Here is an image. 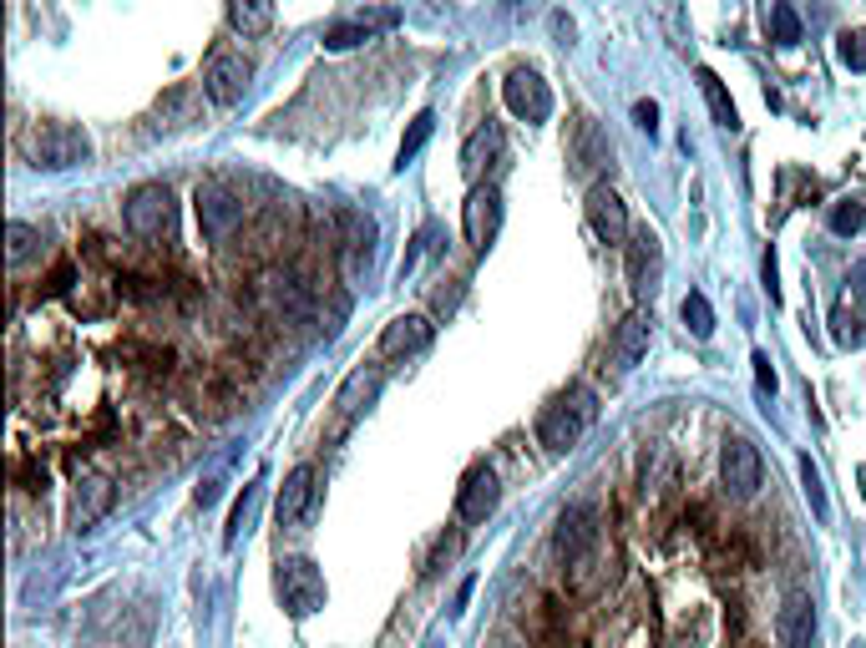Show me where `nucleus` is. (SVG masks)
Here are the masks:
<instances>
[{"label":"nucleus","mask_w":866,"mask_h":648,"mask_svg":"<svg viewBox=\"0 0 866 648\" xmlns=\"http://www.w3.org/2000/svg\"><path fill=\"white\" fill-rule=\"evenodd\" d=\"M568 162H573V173H593L598 162H608V137L598 132L593 117H578V127H573V147H568Z\"/></svg>","instance_id":"nucleus-22"},{"label":"nucleus","mask_w":866,"mask_h":648,"mask_svg":"<svg viewBox=\"0 0 866 648\" xmlns=\"http://www.w3.org/2000/svg\"><path fill=\"white\" fill-rule=\"evenodd\" d=\"M71 279H76V264H71V259H61V264L51 269V279H46V294H66V289H71Z\"/></svg>","instance_id":"nucleus-39"},{"label":"nucleus","mask_w":866,"mask_h":648,"mask_svg":"<svg viewBox=\"0 0 866 648\" xmlns=\"http://www.w3.org/2000/svg\"><path fill=\"white\" fill-rule=\"evenodd\" d=\"M173 193L163 183H137L127 198H122V223L137 233V238H163L173 228Z\"/></svg>","instance_id":"nucleus-7"},{"label":"nucleus","mask_w":866,"mask_h":648,"mask_svg":"<svg viewBox=\"0 0 866 648\" xmlns=\"http://www.w3.org/2000/svg\"><path fill=\"white\" fill-rule=\"evenodd\" d=\"M112 502H117V486L107 476H82V481L71 486V507H66L71 532H92L112 512Z\"/></svg>","instance_id":"nucleus-13"},{"label":"nucleus","mask_w":866,"mask_h":648,"mask_svg":"<svg viewBox=\"0 0 866 648\" xmlns=\"http://www.w3.org/2000/svg\"><path fill=\"white\" fill-rule=\"evenodd\" d=\"M851 648H861V643H851Z\"/></svg>","instance_id":"nucleus-45"},{"label":"nucleus","mask_w":866,"mask_h":648,"mask_svg":"<svg viewBox=\"0 0 866 648\" xmlns=\"http://www.w3.org/2000/svg\"><path fill=\"white\" fill-rule=\"evenodd\" d=\"M396 26H401V11H396V6H375V11H365V16L335 21V26L325 31V51H355V46L375 41L380 31H396Z\"/></svg>","instance_id":"nucleus-15"},{"label":"nucleus","mask_w":866,"mask_h":648,"mask_svg":"<svg viewBox=\"0 0 866 648\" xmlns=\"http://www.w3.org/2000/svg\"><path fill=\"white\" fill-rule=\"evenodd\" d=\"M628 284H634V294L639 299H654V289H659V269H664V249H659V238L649 233V228H639V233H628Z\"/></svg>","instance_id":"nucleus-16"},{"label":"nucleus","mask_w":866,"mask_h":648,"mask_svg":"<svg viewBox=\"0 0 866 648\" xmlns=\"http://www.w3.org/2000/svg\"><path fill=\"white\" fill-rule=\"evenodd\" d=\"M720 476L735 497H755L760 492V476H765V461H760V446L745 441V436H730L725 451H720Z\"/></svg>","instance_id":"nucleus-12"},{"label":"nucleus","mask_w":866,"mask_h":648,"mask_svg":"<svg viewBox=\"0 0 866 648\" xmlns=\"http://www.w3.org/2000/svg\"><path fill=\"white\" fill-rule=\"evenodd\" d=\"M471 588H477V583H471V578H466V583L456 588V608H451V613H461V608H466V598H471Z\"/></svg>","instance_id":"nucleus-42"},{"label":"nucleus","mask_w":866,"mask_h":648,"mask_svg":"<svg viewBox=\"0 0 866 648\" xmlns=\"http://www.w3.org/2000/svg\"><path fill=\"white\" fill-rule=\"evenodd\" d=\"M497 228H502V193L492 183H471L461 203V233L471 243V254H487L497 243Z\"/></svg>","instance_id":"nucleus-8"},{"label":"nucleus","mask_w":866,"mask_h":648,"mask_svg":"<svg viewBox=\"0 0 866 648\" xmlns=\"http://www.w3.org/2000/svg\"><path fill=\"white\" fill-rule=\"evenodd\" d=\"M36 243H41V233H36L31 223H21V218L6 223V259H11V264H26V259L36 254Z\"/></svg>","instance_id":"nucleus-31"},{"label":"nucleus","mask_w":866,"mask_h":648,"mask_svg":"<svg viewBox=\"0 0 866 648\" xmlns=\"http://www.w3.org/2000/svg\"><path fill=\"white\" fill-rule=\"evenodd\" d=\"M679 314H684V324H689V335H694V340H710V335H715V309H710V299H704L699 289L684 294Z\"/></svg>","instance_id":"nucleus-28"},{"label":"nucleus","mask_w":866,"mask_h":648,"mask_svg":"<svg viewBox=\"0 0 866 648\" xmlns=\"http://www.w3.org/2000/svg\"><path fill=\"white\" fill-rule=\"evenodd\" d=\"M497 157H502V127H497V122H482L477 132H471V137L461 142V173H466L471 183H477Z\"/></svg>","instance_id":"nucleus-21"},{"label":"nucleus","mask_w":866,"mask_h":648,"mask_svg":"<svg viewBox=\"0 0 866 648\" xmlns=\"http://www.w3.org/2000/svg\"><path fill=\"white\" fill-rule=\"evenodd\" d=\"M553 31H558L563 41H573V21H568V16H553Z\"/></svg>","instance_id":"nucleus-43"},{"label":"nucleus","mask_w":866,"mask_h":648,"mask_svg":"<svg viewBox=\"0 0 866 648\" xmlns=\"http://www.w3.org/2000/svg\"><path fill=\"white\" fill-rule=\"evenodd\" d=\"M598 542H603V527H598V512H593V507H568V512L558 517L553 547H558L563 567H573V573H588V562L598 557Z\"/></svg>","instance_id":"nucleus-5"},{"label":"nucleus","mask_w":866,"mask_h":648,"mask_svg":"<svg viewBox=\"0 0 866 648\" xmlns=\"http://www.w3.org/2000/svg\"><path fill=\"white\" fill-rule=\"evenodd\" d=\"M193 213H198V228H203L208 243H228L244 228V198L233 188H223V183H203L193 193Z\"/></svg>","instance_id":"nucleus-6"},{"label":"nucleus","mask_w":866,"mask_h":648,"mask_svg":"<svg viewBox=\"0 0 866 648\" xmlns=\"http://www.w3.org/2000/svg\"><path fill=\"white\" fill-rule=\"evenodd\" d=\"M274 588H279V603L289 618H309V613H320L330 588H325V573L314 567L309 557H284L279 562V573H274Z\"/></svg>","instance_id":"nucleus-4"},{"label":"nucleus","mask_w":866,"mask_h":648,"mask_svg":"<svg viewBox=\"0 0 866 648\" xmlns=\"http://www.w3.org/2000/svg\"><path fill=\"white\" fill-rule=\"evenodd\" d=\"M770 36H775V46H796L801 41V16H796L791 0H775V6H770Z\"/></svg>","instance_id":"nucleus-29"},{"label":"nucleus","mask_w":866,"mask_h":648,"mask_svg":"<svg viewBox=\"0 0 866 648\" xmlns=\"http://www.w3.org/2000/svg\"><path fill=\"white\" fill-rule=\"evenodd\" d=\"M223 11L239 36H264L274 26V0H223Z\"/></svg>","instance_id":"nucleus-24"},{"label":"nucleus","mask_w":866,"mask_h":648,"mask_svg":"<svg viewBox=\"0 0 866 648\" xmlns=\"http://www.w3.org/2000/svg\"><path fill=\"white\" fill-rule=\"evenodd\" d=\"M583 208H588V228H593L603 243H628V233H634V228H628V208H623V198H618L608 183H593Z\"/></svg>","instance_id":"nucleus-17"},{"label":"nucleus","mask_w":866,"mask_h":648,"mask_svg":"<svg viewBox=\"0 0 866 648\" xmlns=\"http://www.w3.org/2000/svg\"><path fill=\"white\" fill-rule=\"evenodd\" d=\"M314 502H320V471H314V461H299L289 476H284V486H279V502H274V517H279V527H304L309 517H314Z\"/></svg>","instance_id":"nucleus-9"},{"label":"nucleus","mask_w":866,"mask_h":648,"mask_svg":"<svg viewBox=\"0 0 866 648\" xmlns=\"http://www.w3.org/2000/svg\"><path fill=\"white\" fill-rule=\"evenodd\" d=\"M431 132H436V112H416V122L406 127V137H401V152H396V173H406L411 162L421 157V147L431 142Z\"/></svg>","instance_id":"nucleus-27"},{"label":"nucleus","mask_w":866,"mask_h":648,"mask_svg":"<svg viewBox=\"0 0 866 648\" xmlns=\"http://www.w3.org/2000/svg\"><path fill=\"white\" fill-rule=\"evenodd\" d=\"M634 122H639V132L654 137V132H659V107H654V102H639V107H634Z\"/></svg>","instance_id":"nucleus-40"},{"label":"nucleus","mask_w":866,"mask_h":648,"mask_svg":"<svg viewBox=\"0 0 866 648\" xmlns=\"http://www.w3.org/2000/svg\"><path fill=\"white\" fill-rule=\"evenodd\" d=\"M694 81H699L704 102H710V117H715V127L735 132V127H740V112H735V102H730V92H725V81H720V76H715L710 66H699V71H694Z\"/></svg>","instance_id":"nucleus-25"},{"label":"nucleus","mask_w":866,"mask_h":648,"mask_svg":"<svg viewBox=\"0 0 866 648\" xmlns=\"http://www.w3.org/2000/svg\"><path fill=\"white\" fill-rule=\"evenodd\" d=\"M760 274H765V294H770V304H780V264H775V249H765Z\"/></svg>","instance_id":"nucleus-38"},{"label":"nucleus","mask_w":866,"mask_h":648,"mask_svg":"<svg viewBox=\"0 0 866 648\" xmlns=\"http://www.w3.org/2000/svg\"><path fill=\"white\" fill-rule=\"evenodd\" d=\"M21 152L41 173H66V168H82L92 157V137L76 122H36L21 132Z\"/></svg>","instance_id":"nucleus-2"},{"label":"nucleus","mask_w":866,"mask_h":648,"mask_svg":"<svg viewBox=\"0 0 866 648\" xmlns=\"http://www.w3.org/2000/svg\"><path fill=\"white\" fill-rule=\"evenodd\" d=\"M254 512H259V481L254 486H244V497H239V507H233V517H228V532H223V547H233L244 532H249V522H254Z\"/></svg>","instance_id":"nucleus-30"},{"label":"nucleus","mask_w":866,"mask_h":648,"mask_svg":"<svg viewBox=\"0 0 866 648\" xmlns=\"http://www.w3.org/2000/svg\"><path fill=\"white\" fill-rule=\"evenodd\" d=\"M801 486H806V502H811L816 522H826V517H831V507H826V486H821V471L811 466V456L801 461Z\"/></svg>","instance_id":"nucleus-34"},{"label":"nucleus","mask_w":866,"mask_h":648,"mask_svg":"<svg viewBox=\"0 0 866 648\" xmlns=\"http://www.w3.org/2000/svg\"><path fill=\"white\" fill-rule=\"evenodd\" d=\"M649 335H654V314L649 309H634L628 314L618 330H613V350H608V360H613V370L618 375H628L644 355H649Z\"/></svg>","instance_id":"nucleus-18"},{"label":"nucleus","mask_w":866,"mask_h":648,"mask_svg":"<svg viewBox=\"0 0 866 648\" xmlns=\"http://www.w3.org/2000/svg\"><path fill=\"white\" fill-rule=\"evenodd\" d=\"M375 264V218L365 213H345V274L365 279Z\"/></svg>","instance_id":"nucleus-19"},{"label":"nucleus","mask_w":866,"mask_h":648,"mask_svg":"<svg viewBox=\"0 0 866 648\" xmlns=\"http://www.w3.org/2000/svg\"><path fill=\"white\" fill-rule=\"evenodd\" d=\"M213 497H218V476H208V481H203V486H198V502H203V507H208V502H213Z\"/></svg>","instance_id":"nucleus-41"},{"label":"nucleus","mask_w":866,"mask_h":648,"mask_svg":"<svg viewBox=\"0 0 866 648\" xmlns=\"http://www.w3.org/2000/svg\"><path fill=\"white\" fill-rule=\"evenodd\" d=\"M750 365H755V385H760V395H775V390H780V380H775L770 355H765V350H755V355H750Z\"/></svg>","instance_id":"nucleus-37"},{"label":"nucleus","mask_w":866,"mask_h":648,"mask_svg":"<svg viewBox=\"0 0 866 648\" xmlns=\"http://www.w3.org/2000/svg\"><path fill=\"white\" fill-rule=\"evenodd\" d=\"M497 502H502V481H497V471H492L487 461L466 466L461 492H456V512H461V522H487V517L497 512Z\"/></svg>","instance_id":"nucleus-11"},{"label":"nucleus","mask_w":866,"mask_h":648,"mask_svg":"<svg viewBox=\"0 0 866 648\" xmlns=\"http://www.w3.org/2000/svg\"><path fill=\"white\" fill-rule=\"evenodd\" d=\"M436 340V324L426 314H396L380 330V355L385 360H411V355H426Z\"/></svg>","instance_id":"nucleus-14"},{"label":"nucleus","mask_w":866,"mask_h":648,"mask_svg":"<svg viewBox=\"0 0 866 648\" xmlns=\"http://www.w3.org/2000/svg\"><path fill=\"white\" fill-rule=\"evenodd\" d=\"M598 421V395L588 390V385H568L563 395H553L542 405V416H537V441L547 446V451H573L583 436H588V426Z\"/></svg>","instance_id":"nucleus-1"},{"label":"nucleus","mask_w":866,"mask_h":648,"mask_svg":"<svg viewBox=\"0 0 866 648\" xmlns=\"http://www.w3.org/2000/svg\"><path fill=\"white\" fill-rule=\"evenodd\" d=\"M380 380H385V375H380V365H360V370H355V375L340 385L335 405H340V416H345V421H350V416H360L365 405L380 395Z\"/></svg>","instance_id":"nucleus-23"},{"label":"nucleus","mask_w":866,"mask_h":648,"mask_svg":"<svg viewBox=\"0 0 866 648\" xmlns=\"http://www.w3.org/2000/svg\"><path fill=\"white\" fill-rule=\"evenodd\" d=\"M456 552H461V532L451 527V532H441V537L431 542V552L421 557V578H436V573H441V567H446Z\"/></svg>","instance_id":"nucleus-32"},{"label":"nucleus","mask_w":866,"mask_h":648,"mask_svg":"<svg viewBox=\"0 0 866 648\" xmlns=\"http://www.w3.org/2000/svg\"><path fill=\"white\" fill-rule=\"evenodd\" d=\"M836 56H841V66L866 71V31H841L836 36Z\"/></svg>","instance_id":"nucleus-36"},{"label":"nucleus","mask_w":866,"mask_h":648,"mask_svg":"<svg viewBox=\"0 0 866 648\" xmlns=\"http://www.w3.org/2000/svg\"><path fill=\"white\" fill-rule=\"evenodd\" d=\"M249 81H254V61L233 46V41H218L203 61V92L213 107H239L244 92H249Z\"/></svg>","instance_id":"nucleus-3"},{"label":"nucleus","mask_w":866,"mask_h":648,"mask_svg":"<svg viewBox=\"0 0 866 648\" xmlns=\"http://www.w3.org/2000/svg\"><path fill=\"white\" fill-rule=\"evenodd\" d=\"M831 340H836V345H846V350H851V345H861V314H856V309H846V304H841V309L831 314Z\"/></svg>","instance_id":"nucleus-35"},{"label":"nucleus","mask_w":866,"mask_h":648,"mask_svg":"<svg viewBox=\"0 0 866 648\" xmlns=\"http://www.w3.org/2000/svg\"><path fill=\"white\" fill-rule=\"evenodd\" d=\"M421 648H441V638H426V643H421Z\"/></svg>","instance_id":"nucleus-44"},{"label":"nucleus","mask_w":866,"mask_h":648,"mask_svg":"<svg viewBox=\"0 0 866 648\" xmlns=\"http://www.w3.org/2000/svg\"><path fill=\"white\" fill-rule=\"evenodd\" d=\"M502 102H507V112L522 117V122H547V112H553V92H547V81H542L532 66H512V71H507Z\"/></svg>","instance_id":"nucleus-10"},{"label":"nucleus","mask_w":866,"mask_h":648,"mask_svg":"<svg viewBox=\"0 0 866 648\" xmlns=\"http://www.w3.org/2000/svg\"><path fill=\"white\" fill-rule=\"evenodd\" d=\"M775 638L780 648H811L816 643V603L811 598H791L775 613Z\"/></svg>","instance_id":"nucleus-20"},{"label":"nucleus","mask_w":866,"mask_h":648,"mask_svg":"<svg viewBox=\"0 0 866 648\" xmlns=\"http://www.w3.org/2000/svg\"><path fill=\"white\" fill-rule=\"evenodd\" d=\"M861 228H866V203H856V198H841V203L831 208V233L851 238V233H861Z\"/></svg>","instance_id":"nucleus-33"},{"label":"nucleus","mask_w":866,"mask_h":648,"mask_svg":"<svg viewBox=\"0 0 866 648\" xmlns=\"http://www.w3.org/2000/svg\"><path fill=\"white\" fill-rule=\"evenodd\" d=\"M259 294L274 304V309H284V314H304V284L294 279V274H269L264 284H259Z\"/></svg>","instance_id":"nucleus-26"}]
</instances>
